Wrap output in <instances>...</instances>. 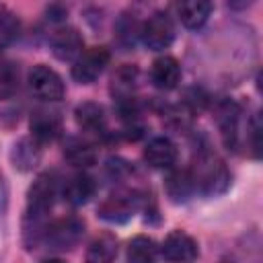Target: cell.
<instances>
[{
  "mask_svg": "<svg viewBox=\"0 0 263 263\" xmlns=\"http://www.w3.org/2000/svg\"><path fill=\"white\" fill-rule=\"evenodd\" d=\"M189 173L193 177L195 191H199L205 197L222 195L230 185V173H228L226 164L212 152L197 154Z\"/></svg>",
  "mask_w": 263,
  "mask_h": 263,
  "instance_id": "obj_1",
  "label": "cell"
},
{
  "mask_svg": "<svg viewBox=\"0 0 263 263\" xmlns=\"http://www.w3.org/2000/svg\"><path fill=\"white\" fill-rule=\"evenodd\" d=\"M55 197V179L49 173L39 175L27 193V218H33V222H39L53 205Z\"/></svg>",
  "mask_w": 263,
  "mask_h": 263,
  "instance_id": "obj_2",
  "label": "cell"
},
{
  "mask_svg": "<svg viewBox=\"0 0 263 263\" xmlns=\"http://www.w3.org/2000/svg\"><path fill=\"white\" fill-rule=\"evenodd\" d=\"M29 86L33 95L41 101H60L66 95L62 76L45 64H37L29 72Z\"/></svg>",
  "mask_w": 263,
  "mask_h": 263,
  "instance_id": "obj_3",
  "label": "cell"
},
{
  "mask_svg": "<svg viewBox=\"0 0 263 263\" xmlns=\"http://www.w3.org/2000/svg\"><path fill=\"white\" fill-rule=\"evenodd\" d=\"M140 35L148 49L160 51V49H166L175 41V25L166 12L158 10L152 16H148V21L140 29Z\"/></svg>",
  "mask_w": 263,
  "mask_h": 263,
  "instance_id": "obj_4",
  "label": "cell"
},
{
  "mask_svg": "<svg viewBox=\"0 0 263 263\" xmlns=\"http://www.w3.org/2000/svg\"><path fill=\"white\" fill-rule=\"evenodd\" d=\"M84 234V224L78 218H60L53 224H49L43 232L45 242L49 245V249L55 251H68L74 245H78V240Z\"/></svg>",
  "mask_w": 263,
  "mask_h": 263,
  "instance_id": "obj_5",
  "label": "cell"
},
{
  "mask_svg": "<svg viewBox=\"0 0 263 263\" xmlns=\"http://www.w3.org/2000/svg\"><path fill=\"white\" fill-rule=\"evenodd\" d=\"M109 58L111 55L105 47H90V49L82 51L72 66V78L80 84L95 82L103 74L105 66L109 64Z\"/></svg>",
  "mask_w": 263,
  "mask_h": 263,
  "instance_id": "obj_6",
  "label": "cell"
},
{
  "mask_svg": "<svg viewBox=\"0 0 263 263\" xmlns=\"http://www.w3.org/2000/svg\"><path fill=\"white\" fill-rule=\"evenodd\" d=\"M162 255L173 261V263H189L193 259H197L199 255V245L197 240L183 232V230H173L166 234V238L162 240V247H160Z\"/></svg>",
  "mask_w": 263,
  "mask_h": 263,
  "instance_id": "obj_7",
  "label": "cell"
},
{
  "mask_svg": "<svg viewBox=\"0 0 263 263\" xmlns=\"http://www.w3.org/2000/svg\"><path fill=\"white\" fill-rule=\"evenodd\" d=\"M51 51L62 62H76L84 51V39L76 27H62L51 35Z\"/></svg>",
  "mask_w": 263,
  "mask_h": 263,
  "instance_id": "obj_8",
  "label": "cell"
},
{
  "mask_svg": "<svg viewBox=\"0 0 263 263\" xmlns=\"http://www.w3.org/2000/svg\"><path fill=\"white\" fill-rule=\"evenodd\" d=\"M144 160L154 168H173L177 160V146L164 136L152 138L144 148Z\"/></svg>",
  "mask_w": 263,
  "mask_h": 263,
  "instance_id": "obj_9",
  "label": "cell"
},
{
  "mask_svg": "<svg viewBox=\"0 0 263 263\" xmlns=\"http://www.w3.org/2000/svg\"><path fill=\"white\" fill-rule=\"evenodd\" d=\"M150 78H152L154 86H158L162 90H171L181 80V64L173 55H162V58L154 60Z\"/></svg>",
  "mask_w": 263,
  "mask_h": 263,
  "instance_id": "obj_10",
  "label": "cell"
},
{
  "mask_svg": "<svg viewBox=\"0 0 263 263\" xmlns=\"http://www.w3.org/2000/svg\"><path fill=\"white\" fill-rule=\"evenodd\" d=\"M136 212V203L127 195H111L99 205V218L113 224L127 222Z\"/></svg>",
  "mask_w": 263,
  "mask_h": 263,
  "instance_id": "obj_11",
  "label": "cell"
},
{
  "mask_svg": "<svg viewBox=\"0 0 263 263\" xmlns=\"http://www.w3.org/2000/svg\"><path fill=\"white\" fill-rule=\"evenodd\" d=\"M10 160H12L14 168H18L23 173L33 171L41 160V142H37L33 136L21 138L10 152Z\"/></svg>",
  "mask_w": 263,
  "mask_h": 263,
  "instance_id": "obj_12",
  "label": "cell"
},
{
  "mask_svg": "<svg viewBox=\"0 0 263 263\" xmlns=\"http://www.w3.org/2000/svg\"><path fill=\"white\" fill-rule=\"evenodd\" d=\"M31 136L37 142H51L62 132V121L53 111H35L31 115Z\"/></svg>",
  "mask_w": 263,
  "mask_h": 263,
  "instance_id": "obj_13",
  "label": "cell"
},
{
  "mask_svg": "<svg viewBox=\"0 0 263 263\" xmlns=\"http://www.w3.org/2000/svg\"><path fill=\"white\" fill-rule=\"evenodd\" d=\"M97 191V183L92 177L84 175V173H78L74 177H70L64 185V199L72 205H82L86 203Z\"/></svg>",
  "mask_w": 263,
  "mask_h": 263,
  "instance_id": "obj_14",
  "label": "cell"
},
{
  "mask_svg": "<svg viewBox=\"0 0 263 263\" xmlns=\"http://www.w3.org/2000/svg\"><path fill=\"white\" fill-rule=\"evenodd\" d=\"M64 158L76 166V168H86L97 162V150L90 142L80 140V138H70L64 144Z\"/></svg>",
  "mask_w": 263,
  "mask_h": 263,
  "instance_id": "obj_15",
  "label": "cell"
},
{
  "mask_svg": "<svg viewBox=\"0 0 263 263\" xmlns=\"http://www.w3.org/2000/svg\"><path fill=\"white\" fill-rule=\"evenodd\" d=\"M164 189L173 201H187L195 193V185H193V177H191L189 168L171 171L164 181Z\"/></svg>",
  "mask_w": 263,
  "mask_h": 263,
  "instance_id": "obj_16",
  "label": "cell"
},
{
  "mask_svg": "<svg viewBox=\"0 0 263 263\" xmlns=\"http://www.w3.org/2000/svg\"><path fill=\"white\" fill-rule=\"evenodd\" d=\"M136 78H138V68L129 66V64H123L113 74V78H111V92H113V97L119 99V103L132 101V95H134V88H136Z\"/></svg>",
  "mask_w": 263,
  "mask_h": 263,
  "instance_id": "obj_17",
  "label": "cell"
},
{
  "mask_svg": "<svg viewBox=\"0 0 263 263\" xmlns=\"http://www.w3.org/2000/svg\"><path fill=\"white\" fill-rule=\"evenodd\" d=\"M74 119L82 129H88V132H101L105 127V121H107L103 105L92 103V101L80 103L74 109Z\"/></svg>",
  "mask_w": 263,
  "mask_h": 263,
  "instance_id": "obj_18",
  "label": "cell"
},
{
  "mask_svg": "<svg viewBox=\"0 0 263 263\" xmlns=\"http://www.w3.org/2000/svg\"><path fill=\"white\" fill-rule=\"evenodd\" d=\"M212 14V4L205 0H187L179 4V18L187 29H199Z\"/></svg>",
  "mask_w": 263,
  "mask_h": 263,
  "instance_id": "obj_19",
  "label": "cell"
},
{
  "mask_svg": "<svg viewBox=\"0 0 263 263\" xmlns=\"http://www.w3.org/2000/svg\"><path fill=\"white\" fill-rule=\"evenodd\" d=\"M117 257V238L111 234H101L97 236L84 255L86 263H113Z\"/></svg>",
  "mask_w": 263,
  "mask_h": 263,
  "instance_id": "obj_20",
  "label": "cell"
},
{
  "mask_svg": "<svg viewBox=\"0 0 263 263\" xmlns=\"http://www.w3.org/2000/svg\"><path fill=\"white\" fill-rule=\"evenodd\" d=\"M154 255H156V242L148 236H136L127 245L129 263H152Z\"/></svg>",
  "mask_w": 263,
  "mask_h": 263,
  "instance_id": "obj_21",
  "label": "cell"
},
{
  "mask_svg": "<svg viewBox=\"0 0 263 263\" xmlns=\"http://www.w3.org/2000/svg\"><path fill=\"white\" fill-rule=\"evenodd\" d=\"M18 37V18L0 6V45H8Z\"/></svg>",
  "mask_w": 263,
  "mask_h": 263,
  "instance_id": "obj_22",
  "label": "cell"
},
{
  "mask_svg": "<svg viewBox=\"0 0 263 263\" xmlns=\"http://www.w3.org/2000/svg\"><path fill=\"white\" fill-rule=\"evenodd\" d=\"M18 86V76L10 66L0 68V99H8L16 92Z\"/></svg>",
  "mask_w": 263,
  "mask_h": 263,
  "instance_id": "obj_23",
  "label": "cell"
},
{
  "mask_svg": "<svg viewBox=\"0 0 263 263\" xmlns=\"http://www.w3.org/2000/svg\"><path fill=\"white\" fill-rule=\"evenodd\" d=\"M4 205H6V193H4V183H2V177H0V218L4 214Z\"/></svg>",
  "mask_w": 263,
  "mask_h": 263,
  "instance_id": "obj_24",
  "label": "cell"
},
{
  "mask_svg": "<svg viewBox=\"0 0 263 263\" xmlns=\"http://www.w3.org/2000/svg\"><path fill=\"white\" fill-rule=\"evenodd\" d=\"M43 263H66L64 259H47V261H43Z\"/></svg>",
  "mask_w": 263,
  "mask_h": 263,
  "instance_id": "obj_25",
  "label": "cell"
}]
</instances>
